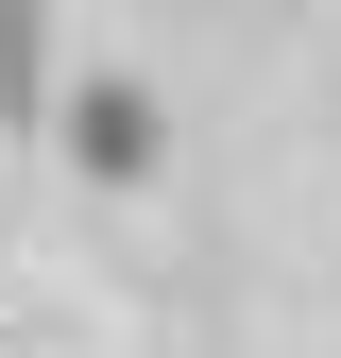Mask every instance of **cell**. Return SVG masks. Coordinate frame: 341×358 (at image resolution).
<instances>
[{
	"label": "cell",
	"instance_id": "6da1fadb",
	"mask_svg": "<svg viewBox=\"0 0 341 358\" xmlns=\"http://www.w3.org/2000/svg\"><path fill=\"white\" fill-rule=\"evenodd\" d=\"M52 154L85 171V188H154V171H170V120H154V85H137V69H68Z\"/></svg>",
	"mask_w": 341,
	"mask_h": 358
},
{
	"label": "cell",
	"instance_id": "7a4b0ae2",
	"mask_svg": "<svg viewBox=\"0 0 341 358\" xmlns=\"http://www.w3.org/2000/svg\"><path fill=\"white\" fill-rule=\"evenodd\" d=\"M68 69H52V0H0V137H52Z\"/></svg>",
	"mask_w": 341,
	"mask_h": 358
}]
</instances>
